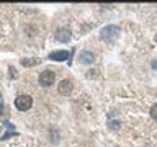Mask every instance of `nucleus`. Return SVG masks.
Here are the masks:
<instances>
[{
    "label": "nucleus",
    "instance_id": "5",
    "mask_svg": "<svg viewBox=\"0 0 157 147\" xmlns=\"http://www.w3.org/2000/svg\"><path fill=\"white\" fill-rule=\"evenodd\" d=\"M54 36H56L57 41H61V43H67L69 39H71V31H69L67 28H59Z\"/></svg>",
    "mask_w": 157,
    "mask_h": 147
},
{
    "label": "nucleus",
    "instance_id": "8",
    "mask_svg": "<svg viewBox=\"0 0 157 147\" xmlns=\"http://www.w3.org/2000/svg\"><path fill=\"white\" fill-rule=\"evenodd\" d=\"M39 61L38 59H21V64L25 67H33V66H36Z\"/></svg>",
    "mask_w": 157,
    "mask_h": 147
},
{
    "label": "nucleus",
    "instance_id": "2",
    "mask_svg": "<svg viewBox=\"0 0 157 147\" xmlns=\"http://www.w3.org/2000/svg\"><path fill=\"white\" fill-rule=\"evenodd\" d=\"M33 105V98L29 95H20L17 96V100H15V106H17V110L20 111H28L29 108Z\"/></svg>",
    "mask_w": 157,
    "mask_h": 147
},
{
    "label": "nucleus",
    "instance_id": "4",
    "mask_svg": "<svg viewBox=\"0 0 157 147\" xmlns=\"http://www.w3.org/2000/svg\"><path fill=\"white\" fill-rule=\"evenodd\" d=\"M72 88H74V85H72V82L69 80V78H64V80H61L59 85H57V90H59L61 95H71Z\"/></svg>",
    "mask_w": 157,
    "mask_h": 147
},
{
    "label": "nucleus",
    "instance_id": "6",
    "mask_svg": "<svg viewBox=\"0 0 157 147\" xmlns=\"http://www.w3.org/2000/svg\"><path fill=\"white\" fill-rule=\"evenodd\" d=\"M49 59H51V61H57V62L67 61V59H69V52L67 51H52L51 54H49Z\"/></svg>",
    "mask_w": 157,
    "mask_h": 147
},
{
    "label": "nucleus",
    "instance_id": "1",
    "mask_svg": "<svg viewBox=\"0 0 157 147\" xmlns=\"http://www.w3.org/2000/svg\"><path fill=\"white\" fill-rule=\"evenodd\" d=\"M118 34H120V28L115 26V24H108V26H105L101 29L100 36H101V39H105L106 43H113L118 38Z\"/></svg>",
    "mask_w": 157,
    "mask_h": 147
},
{
    "label": "nucleus",
    "instance_id": "9",
    "mask_svg": "<svg viewBox=\"0 0 157 147\" xmlns=\"http://www.w3.org/2000/svg\"><path fill=\"white\" fill-rule=\"evenodd\" d=\"M151 116L154 118V119H157V103H154V105L151 106Z\"/></svg>",
    "mask_w": 157,
    "mask_h": 147
},
{
    "label": "nucleus",
    "instance_id": "3",
    "mask_svg": "<svg viewBox=\"0 0 157 147\" xmlns=\"http://www.w3.org/2000/svg\"><path fill=\"white\" fill-rule=\"evenodd\" d=\"M56 80V74L52 70H43L39 74V85L41 87H51Z\"/></svg>",
    "mask_w": 157,
    "mask_h": 147
},
{
    "label": "nucleus",
    "instance_id": "12",
    "mask_svg": "<svg viewBox=\"0 0 157 147\" xmlns=\"http://www.w3.org/2000/svg\"><path fill=\"white\" fill-rule=\"evenodd\" d=\"M154 39H155V43H157V34H155V38H154Z\"/></svg>",
    "mask_w": 157,
    "mask_h": 147
},
{
    "label": "nucleus",
    "instance_id": "11",
    "mask_svg": "<svg viewBox=\"0 0 157 147\" xmlns=\"http://www.w3.org/2000/svg\"><path fill=\"white\" fill-rule=\"evenodd\" d=\"M152 67H154V69H157V62H155V61L152 62Z\"/></svg>",
    "mask_w": 157,
    "mask_h": 147
},
{
    "label": "nucleus",
    "instance_id": "7",
    "mask_svg": "<svg viewBox=\"0 0 157 147\" xmlns=\"http://www.w3.org/2000/svg\"><path fill=\"white\" fill-rule=\"evenodd\" d=\"M93 59H95V54L92 51H82L78 54V62L80 64H92Z\"/></svg>",
    "mask_w": 157,
    "mask_h": 147
},
{
    "label": "nucleus",
    "instance_id": "10",
    "mask_svg": "<svg viewBox=\"0 0 157 147\" xmlns=\"http://www.w3.org/2000/svg\"><path fill=\"white\" fill-rule=\"evenodd\" d=\"M2 111H3V103H2V95H0V116H2Z\"/></svg>",
    "mask_w": 157,
    "mask_h": 147
}]
</instances>
